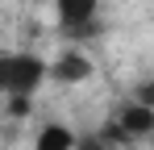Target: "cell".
Returning a JSON list of instances; mask_svg holds the SVG:
<instances>
[{
    "label": "cell",
    "mask_w": 154,
    "mask_h": 150,
    "mask_svg": "<svg viewBox=\"0 0 154 150\" xmlns=\"http://www.w3.org/2000/svg\"><path fill=\"white\" fill-rule=\"evenodd\" d=\"M137 104L154 108V83H142V92H137Z\"/></svg>",
    "instance_id": "ba28073f"
},
{
    "label": "cell",
    "mask_w": 154,
    "mask_h": 150,
    "mask_svg": "<svg viewBox=\"0 0 154 150\" xmlns=\"http://www.w3.org/2000/svg\"><path fill=\"white\" fill-rule=\"evenodd\" d=\"M42 79H46V63L38 54H0V92L33 96Z\"/></svg>",
    "instance_id": "6da1fadb"
},
{
    "label": "cell",
    "mask_w": 154,
    "mask_h": 150,
    "mask_svg": "<svg viewBox=\"0 0 154 150\" xmlns=\"http://www.w3.org/2000/svg\"><path fill=\"white\" fill-rule=\"evenodd\" d=\"M46 71H50L58 83H83V79H92V58L79 54V50H67V54L54 58V67H46Z\"/></svg>",
    "instance_id": "3957f363"
},
{
    "label": "cell",
    "mask_w": 154,
    "mask_h": 150,
    "mask_svg": "<svg viewBox=\"0 0 154 150\" xmlns=\"http://www.w3.org/2000/svg\"><path fill=\"white\" fill-rule=\"evenodd\" d=\"M54 13H58V29H88L96 25L100 13V0H54Z\"/></svg>",
    "instance_id": "7a4b0ae2"
},
{
    "label": "cell",
    "mask_w": 154,
    "mask_h": 150,
    "mask_svg": "<svg viewBox=\"0 0 154 150\" xmlns=\"http://www.w3.org/2000/svg\"><path fill=\"white\" fill-rule=\"evenodd\" d=\"M29 113H33V100L29 96H8V117H13V121H21Z\"/></svg>",
    "instance_id": "8992f818"
},
{
    "label": "cell",
    "mask_w": 154,
    "mask_h": 150,
    "mask_svg": "<svg viewBox=\"0 0 154 150\" xmlns=\"http://www.w3.org/2000/svg\"><path fill=\"white\" fill-rule=\"evenodd\" d=\"M117 129L125 133V138H146L154 129V108H146V104H125L121 113H117Z\"/></svg>",
    "instance_id": "277c9868"
},
{
    "label": "cell",
    "mask_w": 154,
    "mask_h": 150,
    "mask_svg": "<svg viewBox=\"0 0 154 150\" xmlns=\"http://www.w3.org/2000/svg\"><path fill=\"white\" fill-rule=\"evenodd\" d=\"M75 150H108L104 138H75Z\"/></svg>",
    "instance_id": "52a82bcc"
},
{
    "label": "cell",
    "mask_w": 154,
    "mask_h": 150,
    "mask_svg": "<svg viewBox=\"0 0 154 150\" xmlns=\"http://www.w3.org/2000/svg\"><path fill=\"white\" fill-rule=\"evenodd\" d=\"M33 150H75V133H71L67 125H46V129L38 133Z\"/></svg>",
    "instance_id": "5b68a950"
}]
</instances>
